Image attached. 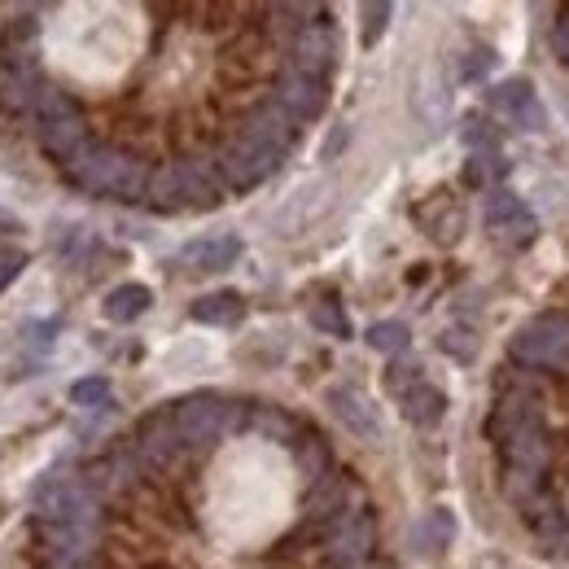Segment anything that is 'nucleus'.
<instances>
[{
    "label": "nucleus",
    "instance_id": "obj_19",
    "mask_svg": "<svg viewBox=\"0 0 569 569\" xmlns=\"http://www.w3.org/2000/svg\"><path fill=\"white\" fill-rule=\"evenodd\" d=\"M503 499L517 503L521 512L535 508L539 499H548V482L543 473H517V469H503Z\"/></svg>",
    "mask_w": 569,
    "mask_h": 569
},
{
    "label": "nucleus",
    "instance_id": "obj_22",
    "mask_svg": "<svg viewBox=\"0 0 569 569\" xmlns=\"http://www.w3.org/2000/svg\"><path fill=\"white\" fill-rule=\"evenodd\" d=\"M298 469H302V478H311V487L325 482V478H333V473H329V469H333L329 442H325V438H307V442H298Z\"/></svg>",
    "mask_w": 569,
    "mask_h": 569
},
{
    "label": "nucleus",
    "instance_id": "obj_16",
    "mask_svg": "<svg viewBox=\"0 0 569 569\" xmlns=\"http://www.w3.org/2000/svg\"><path fill=\"white\" fill-rule=\"evenodd\" d=\"M526 521H530V530H535V539H539L543 552H548V548H561L569 539V517L552 499H539L535 508H526Z\"/></svg>",
    "mask_w": 569,
    "mask_h": 569
},
{
    "label": "nucleus",
    "instance_id": "obj_17",
    "mask_svg": "<svg viewBox=\"0 0 569 569\" xmlns=\"http://www.w3.org/2000/svg\"><path fill=\"white\" fill-rule=\"evenodd\" d=\"M40 137H44V153H53V158H62V162H74V158H79V149L92 141V137H88L83 114L62 119V123H53V128H40Z\"/></svg>",
    "mask_w": 569,
    "mask_h": 569
},
{
    "label": "nucleus",
    "instance_id": "obj_32",
    "mask_svg": "<svg viewBox=\"0 0 569 569\" xmlns=\"http://www.w3.org/2000/svg\"><path fill=\"white\" fill-rule=\"evenodd\" d=\"M347 141H351V128H333V137L320 144V162H333L347 149Z\"/></svg>",
    "mask_w": 569,
    "mask_h": 569
},
{
    "label": "nucleus",
    "instance_id": "obj_1",
    "mask_svg": "<svg viewBox=\"0 0 569 569\" xmlns=\"http://www.w3.org/2000/svg\"><path fill=\"white\" fill-rule=\"evenodd\" d=\"M71 180L88 193H106V198H119V202H141V198H149L153 171L137 158H128L123 149H114V144L88 141L71 162Z\"/></svg>",
    "mask_w": 569,
    "mask_h": 569
},
{
    "label": "nucleus",
    "instance_id": "obj_30",
    "mask_svg": "<svg viewBox=\"0 0 569 569\" xmlns=\"http://www.w3.org/2000/svg\"><path fill=\"white\" fill-rule=\"evenodd\" d=\"M496 53H491V49H469V53H465V67H460V79H469V83H473V79H487V74L496 71Z\"/></svg>",
    "mask_w": 569,
    "mask_h": 569
},
{
    "label": "nucleus",
    "instance_id": "obj_11",
    "mask_svg": "<svg viewBox=\"0 0 569 569\" xmlns=\"http://www.w3.org/2000/svg\"><path fill=\"white\" fill-rule=\"evenodd\" d=\"M325 403L333 408V417L351 429L356 438H368V442L381 438V421H377V412L368 408V399H363L359 390H351V386H333V390L325 395Z\"/></svg>",
    "mask_w": 569,
    "mask_h": 569
},
{
    "label": "nucleus",
    "instance_id": "obj_6",
    "mask_svg": "<svg viewBox=\"0 0 569 569\" xmlns=\"http://www.w3.org/2000/svg\"><path fill=\"white\" fill-rule=\"evenodd\" d=\"M289 58H293V71L298 74L329 79V74H333V62H338L333 27H325V22H302V31H293V40H289Z\"/></svg>",
    "mask_w": 569,
    "mask_h": 569
},
{
    "label": "nucleus",
    "instance_id": "obj_15",
    "mask_svg": "<svg viewBox=\"0 0 569 569\" xmlns=\"http://www.w3.org/2000/svg\"><path fill=\"white\" fill-rule=\"evenodd\" d=\"M189 316L198 320V325H241L246 320V298L237 293V289H219V293H207V298H198L193 307H189Z\"/></svg>",
    "mask_w": 569,
    "mask_h": 569
},
{
    "label": "nucleus",
    "instance_id": "obj_10",
    "mask_svg": "<svg viewBox=\"0 0 569 569\" xmlns=\"http://www.w3.org/2000/svg\"><path fill=\"white\" fill-rule=\"evenodd\" d=\"M241 237H232V232H223V237H202V241H189L184 250H180V259L176 263H189L193 272H223V268H232L237 259H241Z\"/></svg>",
    "mask_w": 569,
    "mask_h": 569
},
{
    "label": "nucleus",
    "instance_id": "obj_25",
    "mask_svg": "<svg viewBox=\"0 0 569 569\" xmlns=\"http://www.w3.org/2000/svg\"><path fill=\"white\" fill-rule=\"evenodd\" d=\"M460 137H465V144H469V153H499V132L491 128V119L469 114Z\"/></svg>",
    "mask_w": 569,
    "mask_h": 569
},
{
    "label": "nucleus",
    "instance_id": "obj_20",
    "mask_svg": "<svg viewBox=\"0 0 569 569\" xmlns=\"http://www.w3.org/2000/svg\"><path fill=\"white\" fill-rule=\"evenodd\" d=\"M250 429H259L268 442H289L293 433H298V421L289 417V412H281V408H272V403H254L250 408V421H246Z\"/></svg>",
    "mask_w": 569,
    "mask_h": 569
},
{
    "label": "nucleus",
    "instance_id": "obj_9",
    "mask_svg": "<svg viewBox=\"0 0 569 569\" xmlns=\"http://www.w3.org/2000/svg\"><path fill=\"white\" fill-rule=\"evenodd\" d=\"M329 198H333V184H325V180L302 184L298 193H289V198H284L281 211L272 214V228H277V232H298L302 223H311L316 214L329 207Z\"/></svg>",
    "mask_w": 569,
    "mask_h": 569
},
{
    "label": "nucleus",
    "instance_id": "obj_34",
    "mask_svg": "<svg viewBox=\"0 0 569 569\" xmlns=\"http://www.w3.org/2000/svg\"><path fill=\"white\" fill-rule=\"evenodd\" d=\"M9 232H22V223H18L13 214H4V211H0V237H9Z\"/></svg>",
    "mask_w": 569,
    "mask_h": 569
},
{
    "label": "nucleus",
    "instance_id": "obj_28",
    "mask_svg": "<svg viewBox=\"0 0 569 569\" xmlns=\"http://www.w3.org/2000/svg\"><path fill=\"white\" fill-rule=\"evenodd\" d=\"M438 351H447V356L460 359V363H473V359H478V338L456 325V329H447V333L438 338Z\"/></svg>",
    "mask_w": 569,
    "mask_h": 569
},
{
    "label": "nucleus",
    "instance_id": "obj_14",
    "mask_svg": "<svg viewBox=\"0 0 569 569\" xmlns=\"http://www.w3.org/2000/svg\"><path fill=\"white\" fill-rule=\"evenodd\" d=\"M399 403H403V421L417 429H433L447 417V395L438 386H429V381H421L417 390H408Z\"/></svg>",
    "mask_w": 569,
    "mask_h": 569
},
{
    "label": "nucleus",
    "instance_id": "obj_21",
    "mask_svg": "<svg viewBox=\"0 0 569 569\" xmlns=\"http://www.w3.org/2000/svg\"><path fill=\"white\" fill-rule=\"evenodd\" d=\"M363 342H368L372 351H381V356H399V351H408L412 329H408L403 320H377V325L363 333Z\"/></svg>",
    "mask_w": 569,
    "mask_h": 569
},
{
    "label": "nucleus",
    "instance_id": "obj_18",
    "mask_svg": "<svg viewBox=\"0 0 569 569\" xmlns=\"http://www.w3.org/2000/svg\"><path fill=\"white\" fill-rule=\"evenodd\" d=\"M456 539V517H451V508H433L426 521L412 530V548L429 557V552H438V548H447Z\"/></svg>",
    "mask_w": 569,
    "mask_h": 569
},
{
    "label": "nucleus",
    "instance_id": "obj_29",
    "mask_svg": "<svg viewBox=\"0 0 569 569\" xmlns=\"http://www.w3.org/2000/svg\"><path fill=\"white\" fill-rule=\"evenodd\" d=\"M421 372H426L421 363H399V359H395V363H390V372H386V390H395V395L403 399L408 390H417V386L426 381Z\"/></svg>",
    "mask_w": 569,
    "mask_h": 569
},
{
    "label": "nucleus",
    "instance_id": "obj_33",
    "mask_svg": "<svg viewBox=\"0 0 569 569\" xmlns=\"http://www.w3.org/2000/svg\"><path fill=\"white\" fill-rule=\"evenodd\" d=\"M557 53L569 62V9L561 13V22H557Z\"/></svg>",
    "mask_w": 569,
    "mask_h": 569
},
{
    "label": "nucleus",
    "instance_id": "obj_3",
    "mask_svg": "<svg viewBox=\"0 0 569 569\" xmlns=\"http://www.w3.org/2000/svg\"><path fill=\"white\" fill-rule=\"evenodd\" d=\"M281 158H284V153H277V149H263V144H250V141H241V137H237V141L219 153L214 171H219L223 189L246 193V189L263 184V180H268V176L281 167Z\"/></svg>",
    "mask_w": 569,
    "mask_h": 569
},
{
    "label": "nucleus",
    "instance_id": "obj_12",
    "mask_svg": "<svg viewBox=\"0 0 569 569\" xmlns=\"http://www.w3.org/2000/svg\"><path fill=\"white\" fill-rule=\"evenodd\" d=\"M417 219H421V228H426L433 241H442V246H456L460 237H465V211L447 198V193H433V202L426 207H417Z\"/></svg>",
    "mask_w": 569,
    "mask_h": 569
},
{
    "label": "nucleus",
    "instance_id": "obj_13",
    "mask_svg": "<svg viewBox=\"0 0 569 569\" xmlns=\"http://www.w3.org/2000/svg\"><path fill=\"white\" fill-rule=\"evenodd\" d=\"M149 307H153V289H149V284L128 281V284H119V289L106 293V307H101V311H106L110 325H132V320H141Z\"/></svg>",
    "mask_w": 569,
    "mask_h": 569
},
{
    "label": "nucleus",
    "instance_id": "obj_26",
    "mask_svg": "<svg viewBox=\"0 0 569 569\" xmlns=\"http://www.w3.org/2000/svg\"><path fill=\"white\" fill-rule=\"evenodd\" d=\"M311 325H316L320 333L351 338V320H347V311H342L338 302H316V307H311Z\"/></svg>",
    "mask_w": 569,
    "mask_h": 569
},
{
    "label": "nucleus",
    "instance_id": "obj_35",
    "mask_svg": "<svg viewBox=\"0 0 569 569\" xmlns=\"http://www.w3.org/2000/svg\"><path fill=\"white\" fill-rule=\"evenodd\" d=\"M566 110H569V101H566Z\"/></svg>",
    "mask_w": 569,
    "mask_h": 569
},
{
    "label": "nucleus",
    "instance_id": "obj_24",
    "mask_svg": "<svg viewBox=\"0 0 569 569\" xmlns=\"http://www.w3.org/2000/svg\"><path fill=\"white\" fill-rule=\"evenodd\" d=\"M359 18H363V27H359V44H363V49H372V44L386 36V27H390V18H395V4H386V0H377V4H363V9H359Z\"/></svg>",
    "mask_w": 569,
    "mask_h": 569
},
{
    "label": "nucleus",
    "instance_id": "obj_4",
    "mask_svg": "<svg viewBox=\"0 0 569 569\" xmlns=\"http://www.w3.org/2000/svg\"><path fill=\"white\" fill-rule=\"evenodd\" d=\"M499 447V465L503 469H517V473H543L548 469V426L543 421H526V426L508 429L503 438H496Z\"/></svg>",
    "mask_w": 569,
    "mask_h": 569
},
{
    "label": "nucleus",
    "instance_id": "obj_23",
    "mask_svg": "<svg viewBox=\"0 0 569 569\" xmlns=\"http://www.w3.org/2000/svg\"><path fill=\"white\" fill-rule=\"evenodd\" d=\"M503 176H508V162L499 153H469V162H465V184L469 189H491Z\"/></svg>",
    "mask_w": 569,
    "mask_h": 569
},
{
    "label": "nucleus",
    "instance_id": "obj_7",
    "mask_svg": "<svg viewBox=\"0 0 569 569\" xmlns=\"http://www.w3.org/2000/svg\"><path fill=\"white\" fill-rule=\"evenodd\" d=\"M487 228L496 232L503 246H530L535 241V232H539V219L530 214V207L517 198V193H508V189H499L487 198Z\"/></svg>",
    "mask_w": 569,
    "mask_h": 569
},
{
    "label": "nucleus",
    "instance_id": "obj_31",
    "mask_svg": "<svg viewBox=\"0 0 569 569\" xmlns=\"http://www.w3.org/2000/svg\"><path fill=\"white\" fill-rule=\"evenodd\" d=\"M22 268H27V250L4 246V250H0V293L18 281V272H22Z\"/></svg>",
    "mask_w": 569,
    "mask_h": 569
},
{
    "label": "nucleus",
    "instance_id": "obj_5",
    "mask_svg": "<svg viewBox=\"0 0 569 569\" xmlns=\"http://www.w3.org/2000/svg\"><path fill=\"white\" fill-rule=\"evenodd\" d=\"M487 106L499 110V114H503L512 128H521V132H539V128L548 123V110L539 106L535 83H530V79H521V74H512V79L496 83V88L487 92Z\"/></svg>",
    "mask_w": 569,
    "mask_h": 569
},
{
    "label": "nucleus",
    "instance_id": "obj_8",
    "mask_svg": "<svg viewBox=\"0 0 569 569\" xmlns=\"http://www.w3.org/2000/svg\"><path fill=\"white\" fill-rule=\"evenodd\" d=\"M277 101H281L298 123H302V119H320V114H325V106H329V79H311V74L289 71L281 79Z\"/></svg>",
    "mask_w": 569,
    "mask_h": 569
},
{
    "label": "nucleus",
    "instance_id": "obj_27",
    "mask_svg": "<svg viewBox=\"0 0 569 569\" xmlns=\"http://www.w3.org/2000/svg\"><path fill=\"white\" fill-rule=\"evenodd\" d=\"M71 399L79 408H106L110 403V377H79L71 386Z\"/></svg>",
    "mask_w": 569,
    "mask_h": 569
},
{
    "label": "nucleus",
    "instance_id": "obj_2",
    "mask_svg": "<svg viewBox=\"0 0 569 569\" xmlns=\"http://www.w3.org/2000/svg\"><path fill=\"white\" fill-rule=\"evenodd\" d=\"M512 359L521 368H566L569 363V316L566 311H548L539 320H530L517 338H512Z\"/></svg>",
    "mask_w": 569,
    "mask_h": 569
}]
</instances>
